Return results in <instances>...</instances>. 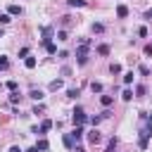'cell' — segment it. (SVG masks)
<instances>
[{"mask_svg": "<svg viewBox=\"0 0 152 152\" xmlns=\"http://www.w3.org/2000/svg\"><path fill=\"white\" fill-rule=\"evenodd\" d=\"M19 100H21V95H19L17 90H12V93H10V102H12V104H17Z\"/></svg>", "mask_w": 152, "mask_h": 152, "instance_id": "17", "label": "cell"}, {"mask_svg": "<svg viewBox=\"0 0 152 152\" xmlns=\"http://www.w3.org/2000/svg\"><path fill=\"white\" fill-rule=\"evenodd\" d=\"M69 7H86V0H66Z\"/></svg>", "mask_w": 152, "mask_h": 152, "instance_id": "14", "label": "cell"}, {"mask_svg": "<svg viewBox=\"0 0 152 152\" xmlns=\"http://www.w3.org/2000/svg\"><path fill=\"white\" fill-rule=\"evenodd\" d=\"M7 12L17 17V14H21V7H19V5H10V7H7Z\"/></svg>", "mask_w": 152, "mask_h": 152, "instance_id": "15", "label": "cell"}, {"mask_svg": "<svg viewBox=\"0 0 152 152\" xmlns=\"http://www.w3.org/2000/svg\"><path fill=\"white\" fill-rule=\"evenodd\" d=\"M97 52H100V55H109V45H100Z\"/></svg>", "mask_w": 152, "mask_h": 152, "instance_id": "26", "label": "cell"}, {"mask_svg": "<svg viewBox=\"0 0 152 152\" xmlns=\"http://www.w3.org/2000/svg\"><path fill=\"white\" fill-rule=\"evenodd\" d=\"M66 97L76 100V97H78V88H69V90H66Z\"/></svg>", "mask_w": 152, "mask_h": 152, "instance_id": "20", "label": "cell"}, {"mask_svg": "<svg viewBox=\"0 0 152 152\" xmlns=\"http://www.w3.org/2000/svg\"><path fill=\"white\" fill-rule=\"evenodd\" d=\"M19 57H28V48H21L19 50Z\"/></svg>", "mask_w": 152, "mask_h": 152, "instance_id": "34", "label": "cell"}, {"mask_svg": "<svg viewBox=\"0 0 152 152\" xmlns=\"http://www.w3.org/2000/svg\"><path fill=\"white\" fill-rule=\"evenodd\" d=\"M10 66V62H7V57L5 55H0V69H7Z\"/></svg>", "mask_w": 152, "mask_h": 152, "instance_id": "24", "label": "cell"}, {"mask_svg": "<svg viewBox=\"0 0 152 152\" xmlns=\"http://www.w3.org/2000/svg\"><path fill=\"white\" fill-rule=\"evenodd\" d=\"M36 147H38V152H45V150H48L50 145H48V140H45V138H40V140L36 142Z\"/></svg>", "mask_w": 152, "mask_h": 152, "instance_id": "11", "label": "cell"}, {"mask_svg": "<svg viewBox=\"0 0 152 152\" xmlns=\"http://www.w3.org/2000/svg\"><path fill=\"white\" fill-rule=\"evenodd\" d=\"M12 19H10V14H0V24H10Z\"/></svg>", "mask_w": 152, "mask_h": 152, "instance_id": "30", "label": "cell"}, {"mask_svg": "<svg viewBox=\"0 0 152 152\" xmlns=\"http://www.w3.org/2000/svg\"><path fill=\"white\" fill-rule=\"evenodd\" d=\"M138 36H142V38H145V36H147V28H145V26H140V28H138Z\"/></svg>", "mask_w": 152, "mask_h": 152, "instance_id": "33", "label": "cell"}, {"mask_svg": "<svg viewBox=\"0 0 152 152\" xmlns=\"http://www.w3.org/2000/svg\"><path fill=\"white\" fill-rule=\"evenodd\" d=\"M100 102H102V107H109V104L114 102V97H112V95H102V97H100Z\"/></svg>", "mask_w": 152, "mask_h": 152, "instance_id": "13", "label": "cell"}, {"mask_svg": "<svg viewBox=\"0 0 152 152\" xmlns=\"http://www.w3.org/2000/svg\"><path fill=\"white\" fill-rule=\"evenodd\" d=\"M76 59H78V64H81V66L88 62V45H83V43H81V45L76 48Z\"/></svg>", "mask_w": 152, "mask_h": 152, "instance_id": "2", "label": "cell"}, {"mask_svg": "<svg viewBox=\"0 0 152 152\" xmlns=\"http://www.w3.org/2000/svg\"><path fill=\"white\" fill-rule=\"evenodd\" d=\"M50 128H52V121H50V119H45V121L40 124V135H45V133H48Z\"/></svg>", "mask_w": 152, "mask_h": 152, "instance_id": "9", "label": "cell"}, {"mask_svg": "<svg viewBox=\"0 0 152 152\" xmlns=\"http://www.w3.org/2000/svg\"><path fill=\"white\" fill-rule=\"evenodd\" d=\"M59 74H62V76H69V74H71V69H69V66H62V71H59Z\"/></svg>", "mask_w": 152, "mask_h": 152, "instance_id": "35", "label": "cell"}, {"mask_svg": "<svg viewBox=\"0 0 152 152\" xmlns=\"http://www.w3.org/2000/svg\"><path fill=\"white\" fill-rule=\"evenodd\" d=\"M114 147H116V138H112V140L107 142V147H104V152H114Z\"/></svg>", "mask_w": 152, "mask_h": 152, "instance_id": "21", "label": "cell"}, {"mask_svg": "<svg viewBox=\"0 0 152 152\" xmlns=\"http://www.w3.org/2000/svg\"><path fill=\"white\" fill-rule=\"evenodd\" d=\"M2 36H5V33H2V28H0V38H2Z\"/></svg>", "mask_w": 152, "mask_h": 152, "instance_id": "41", "label": "cell"}, {"mask_svg": "<svg viewBox=\"0 0 152 152\" xmlns=\"http://www.w3.org/2000/svg\"><path fill=\"white\" fill-rule=\"evenodd\" d=\"M145 93H147V88H145V86H138V88H135V95H138V97H142Z\"/></svg>", "mask_w": 152, "mask_h": 152, "instance_id": "23", "label": "cell"}, {"mask_svg": "<svg viewBox=\"0 0 152 152\" xmlns=\"http://www.w3.org/2000/svg\"><path fill=\"white\" fill-rule=\"evenodd\" d=\"M71 121H74V126H81V124L86 121V112H83V107H74V112H71Z\"/></svg>", "mask_w": 152, "mask_h": 152, "instance_id": "1", "label": "cell"}, {"mask_svg": "<svg viewBox=\"0 0 152 152\" xmlns=\"http://www.w3.org/2000/svg\"><path fill=\"white\" fill-rule=\"evenodd\" d=\"M74 152H86V150L83 147H74Z\"/></svg>", "mask_w": 152, "mask_h": 152, "instance_id": "40", "label": "cell"}, {"mask_svg": "<svg viewBox=\"0 0 152 152\" xmlns=\"http://www.w3.org/2000/svg\"><path fill=\"white\" fill-rule=\"evenodd\" d=\"M145 19H152V10H147V12H145Z\"/></svg>", "mask_w": 152, "mask_h": 152, "instance_id": "38", "label": "cell"}, {"mask_svg": "<svg viewBox=\"0 0 152 152\" xmlns=\"http://www.w3.org/2000/svg\"><path fill=\"white\" fill-rule=\"evenodd\" d=\"M100 140H102V135H100V131H95V128H93V131L88 133V142H90V145H97Z\"/></svg>", "mask_w": 152, "mask_h": 152, "instance_id": "3", "label": "cell"}, {"mask_svg": "<svg viewBox=\"0 0 152 152\" xmlns=\"http://www.w3.org/2000/svg\"><path fill=\"white\" fill-rule=\"evenodd\" d=\"M116 17H121V19L128 17V7H126V5H119V7H116Z\"/></svg>", "mask_w": 152, "mask_h": 152, "instance_id": "10", "label": "cell"}, {"mask_svg": "<svg viewBox=\"0 0 152 152\" xmlns=\"http://www.w3.org/2000/svg\"><path fill=\"white\" fill-rule=\"evenodd\" d=\"M5 86H7V90H10V93H12V90H17V81H7Z\"/></svg>", "mask_w": 152, "mask_h": 152, "instance_id": "28", "label": "cell"}, {"mask_svg": "<svg viewBox=\"0 0 152 152\" xmlns=\"http://www.w3.org/2000/svg\"><path fill=\"white\" fill-rule=\"evenodd\" d=\"M26 152H38V147H36V145H33V147H28V150H26Z\"/></svg>", "mask_w": 152, "mask_h": 152, "instance_id": "39", "label": "cell"}, {"mask_svg": "<svg viewBox=\"0 0 152 152\" xmlns=\"http://www.w3.org/2000/svg\"><path fill=\"white\" fill-rule=\"evenodd\" d=\"M83 133H86V131H83V126H74V131H71L74 140H81V138H83Z\"/></svg>", "mask_w": 152, "mask_h": 152, "instance_id": "8", "label": "cell"}, {"mask_svg": "<svg viewBox=\"0 0 152 152\" xmlns=\"http://www.w3.org/2000/svg\"><path fill=\"white\" fill-rule=\"evenodd\" d=\"M131 81H133V71H128V74H124V83H126V86H128V83H131Z\"/></svg>", "mask_w": 152, "mask_h": 152, "instance_id": "27", "label": "cell"}, {"mask_svg": "<svg viewBox=\"0 0 152 152\" xmlns=\"http://www.w3.org/2000/svg\"><path fill=\"white\" fill-rule=\"evenodd\" d=\"M43 109H45V107H43V104H36V107H33V114H40V112H43Z\"/></svg>", "mask_w": 152, "mask_h": 152, "instance_id": "36", "label": "cell"}, {"mask_svg": "<svg viewBox=\"0 0 152 152\" xmlns=\"http://www.w3.org/2000/svg\"><path fill=\"white\" fill-rule=\"evenodd\" d=\"M90 90H93V93H102V83L93 81V83H90Z\"/></svg>", "mask_w": 152, "mask_h": 152, "instance_id": "19", "label": "cell"}, {"mask_svg": "<svg viewBox=\"0 0 152 152\" xmlns=\"http://www.w3.org/2000/svg\"><path fill=\"white\" fill-rule=\"evenodd\" d=\"M10 152H21V150H19L17 145H12V147H10Z\"/></svg>", "mask_w": 152, "mask_h": 152, "instance_id": "37", "label": "cell"}, {"mask_svg": "<svg viewBox=\"0 0 152 152\" xmlns=\"http://www.w3.org/2000/svg\"><path fill=\"white\" fill-rule=\"evenodd\" d=\"M62 142H64V147H66V150H74V135H71V133H64Z\"/></svg>", "mask_w": 152, "mask_h": 152, "instance_id": "4", "label": "cell"}, {"mask_svg": "<svg viewBox=\"0 0 152 152\" xmlns=\"http://www.w3.org/2000/svg\"><path fill=\"white\" fill-rule=\"evenodd\" d=\"M145 55H147V57H152V43H147V45H145Z\"/></svg>", "mask_w": 152, "mask_h": 152, "instance_id": "32", "label": "cell"}, {"mask_svg": "<svg viewBox=\"0 0 152 152\" xmlns=\"http://www.w3.org/2000/svg\"><path fill=\"white\" fill-rule=\"evenodd\" d=\"M109 71H112V74H121V64H119V62H112V64H109Z\"/></svg>", "mask_w": 152, "mask_h": 152, "instance_id": "16", "label": "cell"}, {"mask_svg": "<svg viewBox=\"0 0 152 152\" xmlns=\"http://www.w3.org/2000/svg\"><path fill=\"white\" fill-rule=\"evenodd\" d=\"M57 40H69V36H66V31H57Z\"/></svg>", "mask_w": 152, "mask_h": 152, "instance_id": "25", "label": "cell"}, {"mask_svg": "<svg viewBox=\"0 0 152 152\" xmlns=\"http://www.w3.org/2000/svg\"><path fill=\"white\" fill-rule=\"evenodd\" d=\"M43 45H45V50H48L50 55H55V52H57V45H55L50 38H48V40H43Z\"/></svg>", "mask_w": 152, "mask_h": 152, "instance_id": "6", "label": "cell"}, {"mask_svg": "<svg viewBox=\"0 0 152 152\" xmlns=\"http://www.w3.org/2000/svg\"><path fill=\"white\" fill-rule=\"evenodd\" d=\"M28 97H33V100H43V97H45V93H43L40 88H31V93H28Z\"/></svg>", "mask_w": 152, "mask_h": 152, "instance_id": "5", "label": "cell"}, {"mask_svg": "<svg viewBox=\"0 0 152 152\" xmlns=\"http://www.w3.org/2000/svg\"><path fill=\"white\" fill-rule=\"evenodd\" d=\"M100 121H102V116H90V124H93V126H97Z\"/></svg>", "mask_w": 152, "mask_h": 152, "instance_id": "31", "label": "cell"}, {"mask_svg": "<svg viewBox=\"0 0 152 152\" xmlns=\"http://www.w3.org/2000/svg\"><path fill=\"white\" fill-rule=\"evenodd\" d=\"M102 31H104V24L95 21V24H93V33H102Z\"/></svg>", "mask_w": 152, "mask_h": 152, "instance_id": "18", "label": "cell"}, {"mask_svg": "<svg viewBox=\"0 0 152 152\" xmlns=\"http://www.w3.org/2000/svg\"><path fill=\"white\" fill-rule=\"evenodd\" d=\"M24 66L26 69H36V57H26L24 59Z\"/></svg>", "mask_w": 152, "mask_h": 152, "instance_id": "12", "label": "cell"}, {"mask_svg": "<svg viewBox=\"0 0 152 152\" xmlns=\"http://www.w3.org/2000/svg\"><path fill=\"white\" fill-rule=\"evenodd\" d=\"M138 71H140L142 76H150V74H152V71H150V66H145V64H140V66H138Z\"/></svg>", "mask_w": 152, "mask_h": 152, "instance_id": "22", "label": "cell"}, {"mask_svg": "<svg viewBox=\"0 0 152 152\" xmlns=\"http://www.w3.org/2000/svg\"><path fill=\"white\" fill-rule=\"evenodd\" d=\"M121 97H124V100H126V102H128V100H131V97H133V90H128V88H126V90H124V95H121Z\"/></svg>", "mask_w": 152, "mask_h": 152, "instance_id": "29", "label": "cell"}, {"mask_svg": "<svg viewBox=\"0 0 152 152\" xmlns=\"http://www.w3.org/2000/svg\"><path fill=\"white\" fill-rule=\"evenodd\" d=\"M50 90H62L64 88V83H62V78H55V81H50V86H48Z\"/></svg>", "mask_w": 152, "mask_h": 152, "instance_id": "7", "label": "cell"}]
</instances>
